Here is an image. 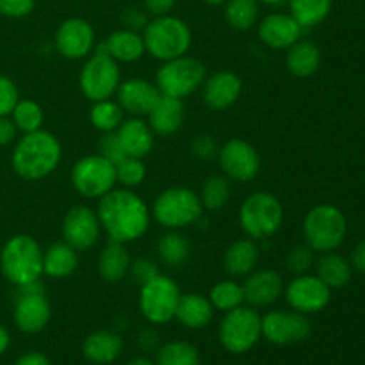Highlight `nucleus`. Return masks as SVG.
Listing matches in <instances>:
<instances>
[{
  "instance_id": "obj_1",
  "label": "nucleus",
  "mask_w": 365,
  "mask_h": 365,
  "mask_svg": "<svg viewBox=\"0 0 365 365\" xmlns=\"http://www.w3.org/2000/svg\"><path fill=\"white\" fill-rule=\"evenodd\" d=\"M96 214L109 241L121 245L141 239L152 223V210L134 189L114 187L98 200Z\"/></svg>"
},
{
  "instance_id": "obj_2",
  "label": "nucleus",
  "mask_w": 365,
  "mask_h": 365,
  "mask_svg": "<svg viewBox=\"0 0 365 365\" xmlns=\"http://www.w3.org/2000/svg\"><path fill=\"white\" fill-rule=\"evenodd\" d=\"M61 159L63 146L57 135L39 128L18 139L11 153V166L20 178L36 182L52 175L61 164Z\"/></svg>"
},
{
  "instance_id": "obj_3",
  "label": "nucleus",
  "mask_w": 365,
  "mask_h": 365,
  "mask_svg": "<svg viewBox=\"0 0 365 365\" xmlns=\"http://www.w3.org/2000/svg\"><path fill=\"white\" fill-rule=\"evenodd\" d=\"M0 269L14 287L41 280L43 248L32 235H13L0 250Z\"/></svg>"
},
{
  "instance_id": "obj_4",
  "label": "nucleus",
  "mask_w": 365,
  "mask_h": 365,
  "mask_svg": "<svg viewBox=\"0 0 365 365\" xmlns=\"http://www.w3.org/2000/svg\"><path fill=\"white\" fill-rule=\"evenodd\" d=\"M141 34L145 39L146 53L160 63L185 56L192 45L191 27L173 14L153 16Z\"/></svg>"
},
{
  "instance_id": "obj_5",
  "label": "nucleus",
  "mask_w": 365,
  "mask_h": 365,
  "mask_svg": "<svg viewBox=\"0 0 365 365\" xmlns=\"http://www.w3.org/2000/svg\"><path fill=\"white\" fill-rule=\"evenodd\" d=\"M284 223V205L269 191H255L242 202L239 209V225L246 237L253 241L269 239Z\"/></svg>"
},
{
  "instance_id": "obj_6",
  "label": "nucleus",
  "mask_w": 365,
  "mask_h": 365,
  "mask_svg": "<svg viewBox=\"0 0 365 365\" xmlns=\"http://www.w3.org/2000/svg\"><path fill=\"white\" fill-rule=\"evenodd\" d=\"M152 217L166 230H182L198 223L203 214L200 195L184 185H173L160 192L153 202Z\"/></svg>"
},
{
  "instance_id": "obj_7",
  "label": "nucleus",
  "mask_w": 365,
  "mask_h": 365,
  "mask_svg": "<svg viewBox=\"0 0 365 365\" xmlns=\"http://www.w3.org/2000/svg\"><path fill=\"white\" fill-rule=\"evenodd\" d=\"M348 221L339 207L321 203L312 207L303 220V239L314 252H335L344 242Z\"/></svg>"
},
{
  "instance_id": "obj_8",
  "label": "nucleus",
  "mask_w": 365,
  "mask_h": 365,
  "mask_svg": "<svg viewBox=\"0 0 365 365\" xmlns=\"http://www.w3.org/2000/svg\"><path fill=\"white\" fill-rule=\"evenodd\" d=\"M221 346L232 355H245L262 339V316L250 305L225 312L217 328Z\"/></svg>"
},
{
  "instance_id": "obj_9",
  "label": "nucleus",
  "mask_w": 365,
  "mask_h": 365,
  "mask_svg": "<svg viewBox=\"0 0 365 365\" xmlns=\"http://www.w3.org/2000/svg\"><path fill=\"white\" fill-rule=\"evenodd\" d=\"M207 78V68L192 56H180L164 61L155 75V86L160 95L184 100L198 91Z\"/></svg>"
},
{
  "instance_id": "obj_10",
  "label": "nucleus",
  "mask_w": 365,
  "mask_h": 365,
  "mask_svg": "<svg viewBox=\"0 0 365 365\" xmlns=\"http://www.w3.org/2000/svg\"><path fill=\"white\" fill-rule=\"evenodd\" d=\"M121 84V68L118 61H114L109 53L95 46L91 56L82 66L78 73V86L81 91L89 102L107 100L116 95Z\"/></svg>"
},
{
  "instance_id": "obj_11",
  "label": "nucleus",
  "mask_w": 365,
  "mask_h": 365,
  "mask_svg": "<svg viewBox=\"0 0 365 365\" xmlns=\"http://www.w3.org/2000/svg\"><path fill=\"white\" fill-rule=\"evenodd\" d=\"M139 287L138 305L148 323L166 324L175 319L182 292L173 278L159 273Z\"/></svg>"
},
{
  "instance_id": "obj_12",
  "label": "nucleus",
  "mask_w": 365,
  "mask_h": 365,
  "mask_svg": "<svg viewBox=\"0 0 365 365\" xmlns=\"http://www.w3.org/2000/svg\"><path fill=\"white\" fill-rule=\"evenodd\" d=\"M70 178L82 198L100 200L116 187V168L100 153H91L73 164Z\"/></svg>"
},
{
  "instance_id": "obj_13",
  "label": "nucleus",
  "mask_w": 365,
  "mask_h": 365,
  "mask_svg": "<svg viewBox=\"0 0 365 365\" xmlns=\"http://www.w3.org/2000/svg\"><path fill=\"white\" fill-rule=\"evenodd\" d=\"M52 317V307L45 296L41 280L16 287L13 321L24 334L34 335L46 328Z\"/></svg>"
},
{
  "instance_id": "obj_14",
  "label": "nucleus",
  "mask_w": 365,
  "mask_h": 365,
  "mask_svg": "<svg viewBox=\"0 0 365 365\" xmlns=\"http://www.w3.org/2000/svg\"><path fill=\"white\" fill-rule=\"evenodd\" d=\"M216 159L225 177L228 180L241 182V184L257 178V175L260 173V166H262V160H260L255 146L239 138L228 139L223 146H220Z\"/></svg>"
},
{
  "instance_id": "obj_15",
  "label": "nucleus",
  "mask_w": 365,
  "mask_h": 365,
  "mask_svg": "<svg viewBox=\"0 0 365 365\" xmlns=\"http://www.w3.org/2000/svg\"><path fill=\"white\" fill-rule=\"evenodd\" d=\"M57 53L68 61L88 59L96 46V34L93 25L81 16L66 18L57 27L53 36Z\"/></svg>"
},
{
  "instance_id": "obj_16",
  "label": "nucleus",
  "mask_w": 365,
  "mask_h": 365,
  "mask_svg": "<svg viewBox=\"0 0 365 365\" xmlns=\"http://www.w3.org/2000/svg\"><path fill=\"white\" fill-rule=\"evenodd\" d=\"M312 331L309 317L296 310H271L262 316V337L274 346L298 344Z\"/></svg>"
},
{
  "instance_id": "obj_17",
  "label": "nucleus",
  "mask_w": 365,
  "mask_h": 365,
  "mask_svg": "<svg viewBox=\"0 0 365 365\" xmlns=\"http://www.w3.org/2000/svg\"><path fill=\"white\" fill-rule=\"evenodd\" d=\"M102 234L98 214L88 205H75L64 214L61 223V235L77 252H88L98 242Z\"/></svg>"
},
{
  "instance_id": "obj_18",
  "label": "nucleus",
  "mask_w": 365,
  "mask_h": 365,
  "mask_svg": "<svg viewBox=\"0 0 365 365\" xmlns=\"http://www.w3.org/2000/svg\"><path fill=\"white\" fill-rule=\"evenodd\" d=\"M287 305L305 316L321 312L331 299V289L324 285L316 274H296L284 289Z\"/></svg>"
},
{
  "instance_id": "obj_19",
  "label": "nucleus",
  "mask_w": 365,
  "mask_h": 365,
  "mask_svg": "<svg viewBox=\"0 0 365 365\" xmlns=\"http://www.w3.org/2000/svg\"><path fill=\"white\" fill-rule=\"evenodd\" d=\"M160 98V91L155 82L143 77H132L127 81H121L120 88L116 91V102L120 103L125 114L135 118L148 116Z\"/></svg>"
},
{
  "instance_id": "obj_20",
  "label": "nucleus",
  "mask_w": 365,
  "mask_h": 365,
  "mask_svg": "<svg viewBox=\"0 0 365 365\" xmlns=\"http://www.w3.org/2000/svg\"><path fill=\"white\" fill-rule=\"evenodd\" d=\"M242 81L235 71L221 70L205 78L202 86L203 103L210 110H227L241 98Z\"/></svg>"
},
{
  "instance_id": "obj_21",
  "label": "nucleus",
  "mask_w": 365,
  "mask_h": 365,
  "mask_svg": "<svg viewBox=\"0 0 365 365\" xmlns=\"http://www.w3.org/2000/svg\"><path fill=\"white\" fill-rule=\"evenodd\" d=\"M305 29L289 13H271L260 20L257 34L259 39L273 50H287L302 39Z\"/></svg>"
},
{
  "instance_id": "obj_22",
  "label": "nucleus",
  "mask_w": 365,
  "mask_h": 365,
  "mask_svg": "<svg viewBox=\"0 0 365 365\" xmlns=\"http://www.w3.org/2000/svg\"><path fill=\"white\" fill-rule=\"evenodd\" d=\"M284 278L274 269H255L246 277L242 284L245 291V303L253 309H266L278 302L284 294Z\"/></svg>"
},
{
  "instance_id": "obj_23",
  "label": "nucleus",
  "mask_w": 365,
  "mask_h": 365,
  "mask_svg": "<svg viewBox=\"0 0 365 365\" xmlns=\"http://www.w3.org/2000/svg\"><path fill=\"white\" fill-rule=\"evenodd\" d=\"M116 135L125 155L128 157L145 159L155 146V134L143 118H125L123 123L118 127Z\"/></svg>"
},
{
  "instance_id": "obj_24",
  "label": "nucleus",
  "mask_w": 365,
  "mask_h": 365,
  "mask_svg": "<svg viewBox=\"0 0 365 365\" xmlns=\"http://www.w3.org/2000/svg\"><path fill=\"white\" fill-rule=\"evenodd\" d=\"M146 123L150 125L152 132L160 138H171L182 128L185 120L184 100L171 98V96L160 95L159 102L153 106L148 113Z\"/></svg>"
},
{
  "instance_id": "obj_25",
  "label": "nucleus",
  "mask_w": 365,
  "mask_h": 365,
  "mask_svg": "<svg viewBox=\"0 0 365 365\" xmlns=\"http://www.w3.org/2000/svg\"><path fill=\"white\" fill-rule=\"evenodd\" d=\"M96 46L109 53L114 61L125 64L135 63V61L143 59V56L146 53L143 34L130 31V29H118V31L110 32L106 41L98 43Z\"/></svg>"
},
{
  "instance_id": "obj_26",
  "label": "nucleus",
  "mask_w": 365,
  "mask_h": 365,
  "mask_svg": "<svg viewBox=\"0 0 365 365\" xmlns=\"http://www.w3.org/2000/svg\"><path fill=\"white\" fill-rule=\"evenodd\" d=\"M123 353V339L113 330H98L89 334L82 342V355L95 365L113 364Z\"/></svg>"
},
{
  "instance_id": "obj_27",
  "label": "nucleus",
  "mask_w": 365,
  "mask_h": 365,
  "mask_svg": "<svg viewBox=\"0 0 365 365\" xmlns=\"http://www.w3.org/2000/svg\"><path fill=\"white\" fill-rule=\"evenodd\" d=\"M260 259V248L257 241L246 237L232 242L223 253V269L232 278L248 277L257 269Z\"/></svg>"
},
{
  "instance_id": "obj_28",
  "label": "nucleus",
  "mask_w": 365,
  "mask_h": 365,
  "mask_svg": "<svg viewBox=\"0 0 365 365\" xmlns=\"http://www.w3.org/2000/svg\"><path fill=\"white\" fill-rule=\"evenodd\" d=\"M130 253L127 246L121 242L109 241L103 250L100 252L98 260H96V269H98L100 278L107 284H120L128 273H130Z\"/></svg>"
},
{
  "instance_id": "obj_29",
  "label": "nucleus",
  "mask_w": 365,
  "mask_h": 365,
  "mask_svg": "<svg viewBox=\"0 0 365 365\" xmlns=\"http://www.w3.org/2000/svg\"><path fill=\"white\" fill-rule=\"evenodd\" d=\"M214 307L207 296L200 292L182 294L178 302L175 319L187 330H202L212 321Z\"/></svg>"
},
{
  "instance_id": "obj_30",
  "label": "nucleus",
  "mask_w": 365,
  "mask_h": 365,
  "mask_svg": "<svg viewBox=\"0 0 365 365\" xmlns=\"http://www.w3.org/2000/svg\"><path fill=\"white\" fill-rule=\"evenodd\" d=\"M321 50L316 43L299 39L285 53V68L296 78H309L321 68Z\"/></svg>"
},
{
  "instance_id": "obj_31",
  "label": "nucleus",
  "mask_w": 365,
  "mask_h": 365,
  "mask_svg": "<svg viewBox=\"0 0 365 365\" xmlns=\"http://www.w3.org/2000/svg\"><path fill=\"white\" fill-rule=\"evenodd\" d=\"M78 252L68 242L57 241L43 250V274L48 278H68L77 271Z\"/></svg>"
},
{
  "instance_id": "obj_32",
  "label": "nucleus",
  "mask_w": 365,
  "mask_h": 365,
  "mask_svg": "<svg viewBox=\"0 0 365 365\" xmlns=\"http://www.w3.org/2000/svg\"><path fill=\"white\" fill-rule=\"evenodd\" d=\"M316 277L330 289H342L351 282L353 267L346 257L335 252H327L317 259Z\"/></svg>"
},
{
  "instance_id": "obj_33",
  "label": "nucleus",
  "mask_w": 365,
  "mask_h": 365,
  "mask_svg": "<svg viewBox=\"0 0 365 365\" xmlns=\"http://www.w3.org/2000/svg\"><path fill=\"white\" fill-rule=\"evenodd\" d=\"M157 255L166 267H182L191 255V245L185 235L178 234V230H168L159 237Z\"/></svg>"
},
{
  "instance_id": "obj_34",
  "label": "nucleus",
  "mask_w": 365,
  "mask_h": 365,
  "mask_svg": "<svg viewBox=\"0 0 365 365\" xmlns=\"http://www.w3.org/2000/svg\"><path fill=\"white\" fill-rule=\"evenodd\" d=\"M289 14L303 29H314L323 24L331 13V0H287Z\"/></svg>"
},
{
  "instance_id": "obj_35",
  "label": "nucleus",
  "mask_w": 365,
  "mask_h": 365,
  "mask_svg": "<svg viewBox=\"0 0 365 365\" xmlns=\"http://www.w3.org/2000/svg\"><path fill=\"white\" fill-rule=\"evenodd\" d=\"M225 6V20L234 31L245 32L255 27L260 14L259 0H227Z\"/></svg>"
},
{
  "instance_id": "obj_36",
  "label": "nucleus",
  "mask_w": 365,
  "mask_h": 365,
  "mask_svg": "<svg viewBox=\"0 0 365 365\" xmlns=\"http://www.w3.org/2000/svg\"><path fill=\"white\" fill-rule=\"evenodd\" d=\"M125 120V110L121 109L120 103L113 98L98 100L93 102L91 109H89V123L93 128L102 134L107 132H116L118 127L123 123Z\"/></svg>"
},
{
  "instance_id": "obj_37",
  "label": "nucleus",
  "mask_w": 365,
  "mask_h": 365,
  "mask_svg": "<svg viewBox=\"0 0 365 365\" xmlns=\"http://www.w3.org/2000/svg\"><path fill=\"white\" fill-rule=\"evenodd\" d=\"M230 180L225 175H210V177H207L202 185V191H200L203 210H210V212L223 209L230 202Z\"/></svg>"
},
{
  "instance_id": "obj_38",
  "label": "nucleus",
  "mask_w": 365,
  "mask_h": 365,
  "mask_svg": "<svg viewBox=\"0 0 365 365\" xmlns=\"http://www.w3.org/2000/svg\"><path fill=\"white\" fill-rule=\"evenodd\" d=\"M207 298L212 303L214 310L220 312H228L237 307L245 305V291H242V284L235 280H221L212 285L209 296Z\"/></svg>"
},
{
  "instance_id": "obj_39",
  "label": "nucleus",
  "mask_w": 365,
  "mask_h": 365,
  "mask_svg": "<svg viewBox=\"0 0 365 365\" xmlns=\"http://www.w3.org/2000/svg\"><path fill=\"white\" fill-rule=\"evenodd\" d=\"M155 365H200V351L187 341H171L159 348Z\"/></svg>"
},
{
  "instance_id": "obj_40",
  "label": "nucleus",
  "mask_w": 365,
  "mask_h": 365,
  "mask_svg": "<svg viewBox=\"0 0 365 365\" xmlns=\"http://www.w3.org/2000/svg\"><path fill=\"white\" fill-rule=\"evenodd\" d=\"M9 116L13 120V123L16 125L18 132H21V134L39 130L43 127V120H45L43 107L36 100L31 98L18 100Z\"/></svg>"
},
{
  "instance_id": "obj_41",
  "label": "nucleus",
  "mask_w": 365,
  "mask_h": 365,
  "mask_svg": "<svg viewBox=\"0 0 365 365\" xmlns=\"http://www.w3.org/2000/svg\"><path fill=\"white\" fill-rule=\"evenodd\" d=\"M116 168V184L125 189H135L145 182L146 164L138 157H123L120 163L114 164Z\"/></svg>"
},
{
  "instance_id": "obj_42",
  "label": "nucleus",
  "mask_w": 365,
  "mask_h": 365,
  "mask_svg": "<svg viewBox=\"0 0 365 365\" xmlns=\"http://www.w3.org/2000/svg\"><path fill=\"white\" fill-rule=\"evenodd\" d=\"M285 266L291 273L305 274L314 266V250L309 245L292 246L285 257Z\"/></svg>"
},
{
  "instance_id": "obj_43",
  "label": "nucleus",
  "mask_w": 365,
  "mask_h": 365,
  "mask_svg": "<svg viewBox=\"0 0 365 365\" xmlns=\"http://www.w3.org/2000/svg\"><path fill=\"white\" fill-rule=\"evenodd\" d=\"M18 100H20V93L13 78L0 73V116H9Z\"/></svg>"
},
{
  "instance_id": "obj_44",
  "label": "nucleus",
  "mask_w": 365,
  "mask_h": 365,
  "mask_svg": "<svg viewBox=\"0 0 365 365\" xmlns=\"http://www.w3.org/2000/svg\"><path fill=\"white\" fill-rule=\"evenodd\" d=\"M191 152L196 159L200 160H212L217 157L220 146H217L216 139L209 134H202L198 138L192 139L191 143Z\"/></svg>"
},
{
  "instance_id": "obj_45",
  "label": "nucleus",
  "mask_w": 365,
  "mask_h": 365,
  "mask_svg": "<svg viewBox=\"0 0 365 365\" xmlns=\"http://www.w3.org/2000/svg\"><path fill=\"white\" fill-rule=\"evenodd\" d=\"M36 0H0V14L6 18H25L34 11Z\"/></svg>"
},
{
  "instance_id": "obj_46",
  "label": "nucleus",
  "mask_w": 365,
  "mask_h": 365,
  "mask_svg": "<svg viewBox=\"0 0 365 365\" xmlns=\"http://www.w3.org/2000/svg\"><path fill=\"white\" fill-rule=\"evenodd\" d=\"M98 153L114 164L120 163L123 157H127L125 155L123 148H121L120 141H118L116 132H107V134H102V139H100V145H98Z\"/></svg>"
},
{
  "instance_id": "obj_47",
  "label": "nucleus",
  "mask_w": 365,
  "mask_h": 365,
  "mask_svg": "<svg viewBox=\"0 0 365 365\" xmlns=\"http://www.w3.org/2000/svg\"><path fill=\"white\" fill-rule=\"evenodd\" d=\"M130 274L139 285L146 284L148 280H152L153 277L159 274L157 269V264L150 259H138L130 264Z\"/></svg>"
},
{
  "instance_id": "obj_48",
  "label": "nucleus",
  "mask_w": 365,
  "mask_h": 365,
  "mask_svg": "<svg viewBox=\"0 0 365 365\" xmlns=\"http://www.w3.org/2000/svg\"><path fill=\"white\" fill-rule=\"evenodd\" d=\"M121 24L123 29H130V31L143 32V29L148 24V16H146L145 11H139L135 7H128L121 13Z\"/></svg>"
},
{
  "instance_id": "obj_49",
  "label": "nucleus",
  "mask_w": 365,
  "mask_h": 365,
  "mask_svg": "<svg viewBox=\"0 0 365 365\" xmlns=\"http://www.w3.org/2000/svg\"><path fill=\"white\" fill-rule=\"evenodd\" d=\"M143 2H145L146 13L152 16H163V14H170L173 11L178 0H143Z\"/></svg>"
},
{
  "instance_id": "obj_50",
  "label": "nucleus",
  "mask_w": 365,
  "mask_h": 365,
  "mask_svg": "<svg viewBox=\"0 0 365 365\" xmlns=\"http://www.w3.org/2000/svg\"><path fill=\"white\" fill-rule=\"evenodd\" d=\"M16 125L9 116H0V148L11 145L16 139Z\"/></svg>"
},
{
  "instance_id": "obj_51",
  "label": "nucleus",
  "mask_w": 365,
  "mask_h": 365,
  "mask_svg": "<svg viewBox=\"0 0 365 365\" xmlns=\"http://www.w3.org/2000/svg\"><path fill=\"white\" fill-rule=\"evenodd\" d=\"M349 264H351L353 269L359 271V273H365V241H360L359 245L353 248Z\"/></svg>"
},
{
  "instance_id": "obj_52",
  "label": "nucleus",
  "mask_w": 365,
  "mask_h": 365,
  "mask_svg": "<svg viewBox=\"0 0 365 365\" xmlns=\"http://www.w3.org/2000/svg\"><path fill=\"white\" fill-rule=\"evenodd\" d=\"M14 365H52L50 360L46 359V355L39 351H29L25 355H21L20 359L14 362Z\"/></svg>"
},
{
  "instance_id": "obj_53",
  "label": "nucleus",
  "mask_w": 365,
  "mask_h": 365,
  "mask_svg": "<svg viewBox=\"0 0 365 365\" xmlns=\"http://www.w3.org/2000/svg\"><path fill=\"white\" fill-rule=\"evenodd\" d=\"M138 342L143 346L145 349H153L157 346V335L153 331L145 330L141 335L138 337Z\"/></svg>"
},
{
  "instance_id": "obj_54",
  "label": "nucleus",
  "mask_w": 365,
  "mask_h": 365,
  "mask_svg": "<svg viewBox=\"0 0 365 365\" xmlns=\"http://www.w3.org/2000/svg\"><path fill=\"white\" fill-rule=\"evenodd\" d=\"M9 344H11L9 331H7V328L4 327V324H0V356L7 351Z\"/></svg>"
},
{
  "instance_id": "obj_55",
  "label": "nucleus",
  "mask_w": 365,
  "mask_h": 365,
  "mask_svg": "<svg viewBox=\"0 0 365 365\" xmlns=\"http://www.w3.org/2000/svg\"><path fill=\"white\" fill-rule=\"evenodd\" d=\"M127 365H155V362H152V360L146 359V356H135V359H132Z\"/></svg>"
},
{
  "instance_id": "obj_56",
  "label": "nucleus",
  "mask_w": 365,
  "mask_h": 365,
  "mask_svg": "<svg viewBox=\"0 0 365 365\" xmlns=\"http://www.w3.org/2000/svg\"><path fill=\"white\" fill-rule=\"evenodd\" d=\"M260 4H266V6H280L282 2H285V0H259Z\"/></svg>"
},
{
  "instance_id": "obj_57",
  "label": "nucleus",
  "mask_w": 365,
  "mask_h": 365,
  "mask_svg": "<svg viewBox=\"0 0 365 365\" xmlns=\"http://www.w3.org/2000/svg\"><path fill=\"white\" fill-rule=\"evenodd\" d=\"M202 2L209 4V6H223V4L227 2V0H202Z\"/></svg>"
},
{
  "instance_id": "obj_58",
  "label": "nucleus",
  "mask_w": 365,
  "mask_h": 365,
  "mask_svg": "<svg viewBox=\"0 0 365 365\" xmlns=\"http://www.w3.org/2000/svg\"><path fill=\"white\" fill-rule=\"evenodd\" d=\"M237 365H246V364H237Z\"/></svg>"
}]
</instances>
